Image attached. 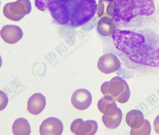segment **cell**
Wrapping results in <instances>:
<instances>
[{
  "label": "cell",
  "mask_w": 159,
  "mask_h": 135,
  "mask_svg": "<svg viewBox=\"0 0 159 135\" xmlns=\"http://www.w3.org/2000/svg\"><path fill=\"white\" fill-rule=\"evenodd\" d=\"M97 67L102 73L107 74L119 70L120 67V63L116 55L108 53L103 55L99 58Z\"/></svg>",
  "instance_id": "obj_6"
},
{
  "label": "cell",
  "mask_w": 159,
  "mask_h": 135,
  "mask_svg": "<svg viewBox=\"0 0 159 135\" xmlns=\"http://www.w3.org/2000/svg\"><path fill=\"white\" fill-rule=\"evenodd\" d=\"M46 6L55 21L61 25L79 27L95 16L96 0H46Z\"/></svg>",
  "instance_id": "obj_1"
},
{
  "label": "cell",
  "mask_w": 159,
  "mask_h": 135,
  "mask_svg": "<svg viewBox=\"0 0 159 135\" xmlns=\"http://www.w3.org/2000/svg\"><path fill=\"white\" fill-rule=\"evenodd\" d=\"M63 126L61 121L55 117H50L44 120L39 127L40 135H60L63 132Z\"/></svg>",
  "instance_id": "obj_8"
},
{
  "label": "cell",
  "mask_w": 159,
  "mask_h": 135,
  "mask_svg": "<svg viewBox=\"0 0 159 135\" xmlns=\"http://www.w3.org/2000/svg\"><path fill=\"white\" fill-rule=\"evenodd\" d=\"M12 128V133L15 135H29L31 132L28 121L23 118L16 119L13 123Z\"/></svg>",
  "instance_id": "obj_12"
},
{
  "label": "cell",
  "mask_w": 159,
  "mask_h": 135,
  "mask_svg": "<svg viewBox=\"0 0 159 135\" xmlns=\"http://www.w3.org/2000/svg\"><path fill=\"white\" fill-rule=\"evenodd\" d=\"M153 126L155 131L159 134V115H157L155 119Z\"/></svg>",
  "instance_id": "obj_15"
},
{
  "label": "cell",
  "mask_w": 159,
  "mask_h": 135,
  "mask_svg": "<svg viewBox=\"0 0 159 135\" xmlns=\"http://www.w3.org/2000/svg\"><path fill=\"white\" fill-rule=\"evenodd\" d=\"M144 119L142 112L137 109L130 110L127 113L125 117L126 123L132 129H137L142 127Z\"/></svg>",
  "instance_id": "obj_11"
},
{
  "label": "cell",
  "mask_w": 159,
  "mask_h": 135,
  "mask_svg": "<svg viewBox=\"0 0 159 135\" xmlns=\"http://www.w3.org/2000/svg\"><path fill=\"white\" fill-rule=\"evenodd\" d=\"M23 34L21 29L14 25H7L4 26L1 30V36L6 43L14 44L20 41Z\"/></svg>",
  "instance_id": "obj_9"
},
{
  "label": "cell",
  "mask_w": 159,
  "mask_h": 135,
  "mask_svg": "<svg viewBox=\"0 0 159 135\" xmlns=\"http://www.w3.org/2000/svg\"><path fill=\"white\" fill-rule=\"evenodd\" d=\"M73 106L80 110H85L91 105L92 96L90 92L87 90L80 88L75 91L71 99Z\"/></svg>",
  "instance_id": "obj_7"
},
{
  "label": "cell",
  "mask_w": 159,
  "mask_h": 135,
  "mask_svg": "<svg viewBox=\"0 0 159 135\" xmlns=\"http://www.w3.org/2000/svg\"><path fill=\"white\" fill-rule=\"evenodd\" d=\"M98 124L97 122L93 120L84 121L81 118L75 119L72 123L70 130L75 135L95 134L97 131Z\"/></svg>",
  "instance_id": "obj_4"
},
{
  "label": "cell",
  "mask_w": 159,
  "mask_h": 135,
  "mask_svg": "<svg viewBox=\"0 0 159 135\" xmlns=\"http://www.w3.org/2000/svg\"><path fill=\"white\" fill-rule=\"evenodd\" d=\"M8 102V98L6 94L1 91L0 92V110H3L6 107Z\"/></svg>",
  "instance_id": "obj_14"
},
{
  "label": "cell",
  "mask_w": 159,
  "mask_h": 135,
  "mask_svg": "<svg viewBox=\"0 0 159 135\" xmlns=\"http://www.w3.org/2000/svg\"><path fill=\"white\" fill-rule=\"evenodd\" d=\"M151 128L150 124L148 120L145 119L142 127L137 129H131L130 135H150Z\"/></svg>",
  "instance_id": "obj_13"
},
{
  "label": "cell",
  "mask_w": 159,
  "mask_h": 135,
  "mask_svg": "<svg viewBox=\"0 0 159 135\" xmlns=\"http://www.w3.org/2000/svg\"><path fill=\"white\" fill-rule=\"evenodd\" d=\"M101 91L103 95L110 96L121 103L127 102L130 96V91L127 83L118 76L104 82L101 87Z\"/></svg>",
  "instance_id": "obj_3"
},
{
  "label": "cell",
  "mask_w": 159,
  "mask_h": 135,
  "mask_svg": "<svg viewBox=\"0 0 159 135\" xmlns=\"http://www.w3.org/2000/svg\"><path fill=\"white\" fill-rule=\"evenodd\" d=\"M97 106L99 110L103 114L102 118L114 117L122 113L117 107L115 100L110 96H104L100 99Z\"/></svg>",
  "instance_id": "obj_5"
},
{
  "label": "cell",
  "mask_w": 159,
  "mask_h": 135,
  "mask_svg": "<svg viewBox=\"0 0 159 135\" xmlns=\"http://www.w3.org/2000/svg\"><path fill=\"white\" fill-rule=\"evenodd\" d=\"M112 17L117 23L128 22L138 15L149 16L155 10L153 0H112Z\"/></svg>",
  "instance_id": "obj_2"
},
{
  "label": "cell",
  "mask_w": 159,
  "mask_h": 135,
  "mask_svg": "<svg viewBox=\"0 0 159 135\" xmlns=\"http://www.w3.org/2000/svg\"><path fill=\"white\" fill-rule=\"evenodd\" d=\"M46 105L45 97L40 93H35L29 98L27 102L28 112L34 115L41 113Z\"/></svg>",
  "instance_id": "obj_10"
}]
</instances>
